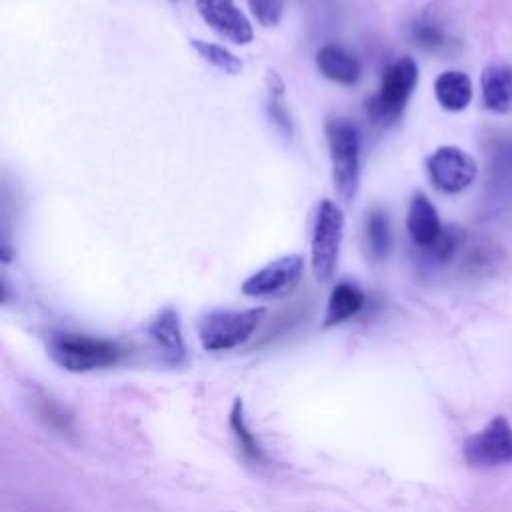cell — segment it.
Listing matches in <instances>:
<instances>
[{"instance_id": "cell-1", "label": "cell", "mask_w": 512, "mask_h": 512, "mask_svg": "<svg viewBox=\"0 0 512 512\" xmlns=\"http://www.w3.org/2000/svg\"><path fill=\"white\" fill-rule=\"evenodd\" d=\"M52 360L70 372H90L118 364L126 356L120 342L78 332H56L48 340Z\"/></svg>"}, {"instance_id": "cell-2", "label": "cell", "mask_w": 512, "mask_h": 512, "mask_svg": "<svg viewBox=\"0 0 512 512\" xmlns=\"http://www.w3.org/2000/svg\"><path fill=\"white\" fill-rule=\"evenodd\" d=\"M326 140L332 162V182L338 198L352 204L360 182V136L352 122L332 118L326 122Z\"/></svg>"}, {"instance_id": "cell-3", "label": "cell", "mask_w": 512, "mask_h": 512, "mask_svg": "<svg viewBox=\"0 0 512 512\" xmlns=\"http://www.w3.org/2000/svg\"><path fill=\"white\" fill-rule=\"evenodd\" d=\"M266 316V308H244V310H230L218 308L210 310L200 316L198 320V338L204 350L208 352H222L232 350L254 334L260 322Z\"/></svg>"}, {"instance_id": "cell-4", "label": "cell", "mask_w": 512, "mask_h": 512, "mask_svg": "<svg viewBox=\"0 0 512 512\" xmlns=\"http://www.w3.org/2000/svg\"><path fill=\"white\" fill-rule=\"evenodd\" d=\"M418 84V64L410 56L392 62L382 78L378 92L366 102V112L376 124H392L404 112Z\"/></svg>"}, {"instance_id": "cell-5", "label": "cell", "mask_w": 512, "mask_h": 512, "mask_svg": "<svg viewBox=\"0 0 512 512\" xmlns=\"http://www.w3.org/2000/svg\"><path fill=\"white\" fill-rule=\"evenodd\" d=\"M342 236H344L342 210L332 200H322L316 206L312 236H310V262L318 282L332 280L338 266Z\"/></svg>"}, {"instance_id": "cell-6", "label": "cell", "mask_w": 512, "mask_h": 512, "mask_svg": "<svg viewBox=\"0 0 512 512\" xmlns=\"http://www.w3.org/2000/svg\"><path fill=\"white\" fill-rule=\"evenodd\" d=\"M464 460L474 468L512 464V426L504 416L492 418L482 430L468 436L462 446Z\"/></svg>"}, {"instance_id": "cell-7", "label": "cell", "mask_w": 512, "mask_h": 512, "mask_svg": "<svg viewBox=\"0 0 512 512\" xmlns=\"http://www.w3.org/2000/svg\"><path fill=\"white\" fill-rule=\"evenodd\" d=\"M304 274V258L298 254L280 256L268 262L242 282V292L254 298H280L290 294Z\"/></svg>"}, {"instance_id": "cell-8", "label": "cell", "mask_w": 512, "mask_h": 512, "mask_svg": "<svg viewBox=\"0 0 512 512\" xmlns=\"http://www.w3.org/2000/svg\"><path fill=\"white\" fill-rule=\"evenodd\" d=\"M432 184L446 192L456 194L466 190L476 178L474 158L458 146H440L426 160Z\"/></svg>"}, {"instance_id": "cell-9", "label": "cell", "mask_w": 512, "mask_h": 512, "mask_svg": "<svg viewBox=\"0 0 512 512\" xmlns=\"http://www.w3.org/2000/svg\"><path fill=\"white\" fill-rule=\"evenodd\" d=\"M196 8L202 20L222 38L234 44L252 42V24L234 0H196Z\"/></svg>"}, {"instance_id": "cell-10", "label": "cell", "mask_w": 512, "mask_h": 512, "mask_svg": "<svg viewBox=\"0 0 512 512\" xmlns=\"http://www.w3.org/2000/svg\"><path fill=\"white\" fill-rule=\"evenodd\" d=\"M148 334L170 364H178L186 356V346L180 328V314L174 308L160 310L148 326Z\"/></svg>"}, {"instance_id": "cell-11", "label": "cell", "mask_w": 512, "mask_h": 512, "mask_svg": "<svg viewBox=\"0 0 512 512\" xmlns=\"http://www.w3.org/2000/svg\"><path fill=\"white\" fill-rule=\"evenodd\" d=\"M316 66L328 80L352 86L360 80L362 66L358 58L338 44H326L316 52Z\"/></svg>"}, {"instance_id": "cell-12", "label": "cell", "mask_w": 512, "mask_h": 512, "mask_svg": "<svg viewBox=\"0 0 512 512\" xmlns=\"http://www.w3.org/2000/svg\"><path fill=\"white\" fill-rule=\"evenodd\" d=\"M406 228L412 242L422 250L430 246L442 232V224L434 204L424 194H414L406 214Z\"/></svg>"}, {"instance_id": "cell-13", "label": "cell", "mask_w": 512, "mask_h": 512, "mask_svg": "<svg viewBox=\"0 0 512 512\" xmlns=\"http://www.w3.org/2000/svg\"><path fill=\"white\" fill-rule=\"evenodd\" d=\"M482 102L496 114L512 112V66L490 64L484 68L482 78Z\"/></svg>"}, {"instance_id": "cell-14", "label": "cell", "mask_w": 512, "mask_h": 512, "mask_svg": "<svg viewBox=\"0 0 512 512\" xmlns=\"http://www.w3.org/2000/svg\"><path fill=\"white\" fill-rule=\"evenodd\" d=\"M434 94L444 110L460 112L472 100V80L460 70H446L434 80Z\"/></svg>"}, {"instance_id": "cell-15", "label": "cell", "mask_w": 512, "mask_h": 512, "mask_svg": "<svg viewBox=\"0 0 512 512\" xmlns=\"http://www.w3.org/2000/svg\"><path fill=\"white\" fill-rule=\"evenodd\" d=\"M364 292L350 282H340L332 288L328 304H326V314H324V328L336 326L346 322L348 318L356 316L364 308Z\"/></svg>"}, {"instance_id": "cell-16", "label": "cell", "mask_w": 512, "mask_h": 512, "mask_svg": "<svg viewBox=\"0 0 512 512\" xmlns=\"http://www.w3.org/2000/svg\"><path fill=\"white\" fill-rule=\"evenodd\" d=\"M230 428H232V434L242 450V454L254 462V464H266L268 458H266V452L262 448V444L258 442V438L254 436V432L250 430L248 426V420H246V414H244V402L240 398L234 400L232 404V410H230Z\"/></svg>"}, {"instance_id": "cell-17", "label": "cell", "mask_w": 512, "mask_h": 512, "mask_svg": "<svg viewBox=\"0 0 512 512\" xmlns=\"http://www.w3.org/2000/svg\"><path fill=\"white\" fill-rule=\"evenodd\" d=\"M492 184L498 198L512 196V142H496L492 148Z\"/></svg>"}, {"instance_id": "cell-18", "label": "cell", "mask_w": 512, "mask_h": 512, "mask_svg": "<svg viewBox=\"0 0 512 512\" xmlns=\"http://www.w3.org/2000/svg\"><path fill=\"white\" fill-rule=\"evenodd\" d=\"M192 48L198 52V56L212 64L214 68L228 72V74H238L242 70V62L238 56H234L228 48L214 44V42H206V40H190Z\"/></svg>"}, {"instance_id": "cell-19", "label": "cell", "mask_w": 512, "mask_h": 512, "mask_svg": "<svg viewBox=\"0 0 512 512\" xmlns=\"http://www.w3.org/2000/svg\"><path fill=\"white\" fill-rule=\"evenodd\" d=\"M462 242H464V234L458 228L450 226V228H442L440 236L430 246L422 248V252L428 262L446 264L454 258V254L458 252Z\"/></svg>"}, {"instance_id": "cell-20", "label": "cell", "mask_w": 512, "mask_h": 512, "mask_svg": "<svg viewBox=\"0 0 512 512\" xmlns=\"http://www.w3.org/2000/svg\"><path fill=\"white\" fill-rule=\"evenodd\" d=\"M366 240L374 258H384L390 250V224L382 210H374L366 220Z\"/></svg>"}, {"instance_id": "cell-21", "label": "cell", "mask_w": 512, "mask_h": 512, "mask_svg": "<svg viewBox=\"0 0 512 512\" xmlns=\"http://www.w3.org/2000/svg\"><path fill=\"white\" fill-rule=\"evenodd\" d=\"M410 36L424 50H444L450 42L442 26L430 18L414 20L410 24Z\"/></svg>"}, {"instance_id": "cell-22", "label": "cell", "mask_w": 512, "mask_h": 512, "mask_svg": "<svg viewBox=\"0 0 512 512\" xmlns=\"http://www.w3.org/2000/svg\"><path fill=\"white\" fill-rule=\"evenodd\" d=\"M248 6L262 26H276L284 14V0H248Z\"/></svg>"}, {"instance_id": "cell-23", "label": "cell", "mask_w": 512, "mask_h": 512, "mask_svg": "<svg viewBox=\"0 0 512 512\" xmlns=\"http://www.w3.org/2000/svg\"><path fill=\"white\" fill-rule=\"evenodd\" d=\"M280 88H282L280 84H278L276 88H274V86L270 88V104H268V108H270V118L276 122L278 128H282L286 134H290V120H288V116L284 114L282 90H280Z\"/></svg>"}]
</instances>
